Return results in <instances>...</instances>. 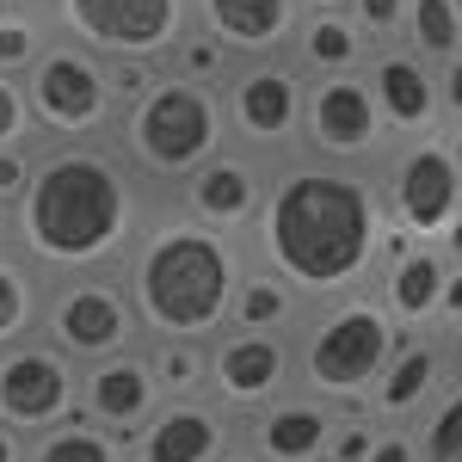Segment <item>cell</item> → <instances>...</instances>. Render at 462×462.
Segmentation results:
<instances>
[{
  "instance_id": "obj_1",
  "label": "cell",
  "mask_w": 462,
  "mask_h": 462,
  "mask_svg": "<svg viewBox=\"0 0 462 462\" xmlns=\"http://www.w3.org/2000/svg\"><path fill=\"white\" fill-rule=\"evenodd\" d=\"M154 204L111 143H43L25 198L6 210V247L43 284L117 272Z\"/></svg>"
},
{
  "instance_id": "obj_2",
  "label": "cell",
  "mask_w": 462,
  "mask_h": 462,
  "mask_svg": "<svg viewBox=\"0 0 462 462\" xmlns=\"http://www.w3.org/2000/svg\"><path fill=\"white\" fill-rule=\"evenodd\" d=\"M383 241H389V216L376 173H346L296 154L272 167V191L247 235V259L278 272L315 309L376 284Z\"/></svg>"
},
{
  "instance_id": "obj_3",
  "label": "cell",
  "mask_w": 462,
  "mask_h": 462,
  "mask_svg": "<svg viewBox=\"0 0 462 462\" xmlns=\"http://www.w3.org/2000/svg\"><path fill=\"white\" fill-rule=\"evenodd\" d=\"M241 278H247V241L191 222L167 198L148 210L130 259L117 265V284L136 309L143 339H191V346H210L216 333H228Z\"/></svg>"
},
{
  "instance_id": "obj_4",
  "label": "cell",
  "mask_w": 462,
  "mask_h": 462,
  "mask_svg": "<svg viewBox=\"0 0 462 462\" xmlns=\"http://www.w3.org/2000/svg\"><path fill=\"white\" fill-rule=\"evenodd\" d=\"M111 148L130 173L143 179L154 198H173L198 167H210L228 148V124H222V93L191 87L179 74H161L136 106L117 111Z\"/></svg>"
},
{
  "instance_id": "obj_5",
  "label": "cell",
  "mask_w": 462,
  "mask_h": 462,
  "mask_svg": "<svg viewBox=\"0 0 462 462\" xmlns=\"http://www.w3.org/2000/svg\"><path fill=\"white\" fill-rule=\"evenodd\" d=\"M290 339H296V389L339 413H364L370 389L383 383L407 333L389 320L376 290H352V296L315 302Z\"/></svg>"
},
{
  "instance_id": "obj_6",
  "label": "cell",
  "mask_w": 462,
  "mask_h": 462,
  "mask_svg": "<svg viewBox=\"0 0 462 462\" xmlns=\"http://www.w3.org/2000/svg\"><path fill=\"white\" fill-rule=\"evenodd\" d=\"M50 32L80 43L99 62H154L167 69L185 32L198 25L191 0H43Z\"/></svg>"
},
{
  "instance_id": "obj_7",
  "label": "cell",
  "mask_w": 462,
  "mask_h": 462,
  "mask_svg": "<svg viewBox=\"0 0 462 462\" xmlns=\"http://www.w3.org/2000/svg\"><path fill=\"white\" fill-rule=\"evenodd\" d=\"M302 99L309 80L290 56H259L222 80V124L228 148H247L265 167H284L302 154Z\"/></svg>"
},
{
  "instance_id": "obj_8",
  "label": "cell",
  "mask_w": 462,
  "mask_h": 462,
  "mask_svg": "<svg viewBox=\"0 0 462 462\" xmlns=\"http://www.w3.org/2000/svg\"><path fill=\"white\" fill-rule=\"evenodd\" d=\"M25 106H32L37 143H111L117 130V99H111L106 62L87 56L80 43H50L43 62L25 80Z\"/></svg>"
},
{
  "instance_id": "obj_9",
  "label": "cell",
  "mask_w": 462,
  "mask_h": 462,
  "mask_svg": "<svg viewBox=\"0 0 462 462\" xmlns=\"http://www.w3.org/2000/svg\"><path fill=\"white\" fill-rule=\"evenodd\" d=\"M74 370L111 364L124 352H143V327L136 309L117 284V272H93V278H62L43 296V327H37Z\"/></svg>"
},
{
  "instance_id": "obj_10",
  "label": "cell",
  "mask_w": 462,
  "mask_h": 462,
  "mask_svg": "<svg viewBox=\"0 0 462 462\" xmlns=\"http://www.w3.org/2000/svg\"><path fill=\"white\" fill-rule=\"evenodd\" d=\"M376 191L394 235H407L413 247H438L462 216V179L444 154V130L420 143H394L389 161L376 167Z\"/></svg>"
},
{
  "instance_id": "obj_11",
  "label": "cell",
  "mask_w": 462,
  "mask_h": 462,
  "mask_svg": "<svg viewBox=\"0 0 462 462\" xmlns=\"http://www.w3.org/2000/svg\"><path fill=\"white\" fill-rule=\"evenodd\" d=\"M389 124L376 111V93L364 74H333V80H309L302 99V161L320 167H346V173H376L389 161Z\"/></svg>"
},
{
  "instance_id": "obj_12",
  "label": "cell",
  "mask_w": 462,
  "mask_h": 462,
  "mask_svg": "<svg viewBox=\"0 0 462 462\" xmlns=\"http://www.w3.org/2000/svg\"><path fill=\"white\" fill-rule=\"evenodd\" d=\"M69 420H80V370L43 333L6 346L0 352V426H13L32 444Z\"/></svg>"
},
{
  "instance_id": "obj_13",
  "label": "cell",
  "mask_w": 462,
  "mask_h": 462,
  "mask_svg": "<svg viewBox=\"0 0 462 462\" xmlns=\"http://www.w3.org/2000/svg\"><path fill=\"white\" fill-rule=\"evenodd\" d=\"M290 389H296V339H284V333H241V327L210 339V383H204V394L235 426H247L253 413H265Z\"/></svg>"
},
{
  "instance_id": "obj_14",
  "label": "cell",
  "mask_w": 462,
  "mask_h": 462,
  "mask_svg": "<svg viewBox=\"0 0 462 462\" xmlns=\"http://www.w3.org/2000/svg\"><path fill=\"white\" fill-rule=\"evenodd\" d=\"M265 191H272V167H265L259 154H247V148H222L210 167H198L167 204L185 210L191 222L216 228V235L247 241L259 210H265Z\"/></svg>"
},
{
  "instance_id": "obj_15",
  "label": "cell",
  "mask_w": 462,
  "mask_h": 462,
  "mask_svg": "<svg viewBox=\"0 0 462 462\" xmlns=\"http://www.w3.org/2000/svg\"><path fill=\"white\" fill-rule=\"evenodd\" d=\"M235 444L241 426L210 394H198V401H161V413L124 444V462H222Z\"/></svg>"
},
{
  "instance_id": "obj_16",
  "label": "cell",
  "mask_w": 462,
  "mask_h": 462,
  "mask_svg": "<svg viewBox=\"0 0 462 462\" xmlns=\"http://www.w3.org/2000/svg\"><path fill=\"white\" fill-rule=\"evenodd\" d=\"M370 93H376V111L389 124L394 143H420V136H438L444 130V111H438V69L420 62L407 43H383L370 56Z\"/></svg>"
},
{
  "instance_id": "obj_17",
  "label": "cell",
  "mask_w": 462,
  "mask_h": 462,
  "mask_svg": "<svg viewBox=\"0 0 462 462\" xmlns=\"http://www.w3.org/2000/svg\"><path fill=\"white\" fill-rule=\"evenodd\" d=\"M167 394L154 389V370H148V352H124L111 364H93L80 370V420H93L111 438H136V431L161 413Z\"/></svg>"
},
{
  "instance_id": "obj_18",
  "label": "cell",
  "mask_w": 462,
  "mask_h": 462,
  "mask_svg": "<svg viewBox=\"0 0 462 462\" xmlns=\"http://www.w3.org/2000/svg\"><path fill=\"white\" fill-rule=\"evenodd\" d=\"M339 420H346L339 407L290 389L284 401H272L265 413H253L247 426H241V444L259 462H327V444H333Z\"/></svg>"
},
{
  "instance_id": "obj_19",
  "label": "cell",
  "mask_w": 462,
  "mask_h": 462,
  "mask_svg": "<svg viewBox=\"0 0 462 462\" xmlns=\"http://www.w3.org/2000/svg\"><path fill=\"white\" fill-rule=\"evenodd\" d=\"M191 13H198V32L228 43L241 62L290 56V37H296V19H302L296 0H191Z\"/></svg>"
},
{
  "instance_id": "obj_20",
  "label": "cell",
  "mask_w": 462,
  "mask_h": 462,
  "mask_svg": "<svg viewBox=\"0 0 462 462\" xmlns=\"http://www.w3.org/2000/svg\"><path fill=\"white\" fill-rule=\"evenodd\" d=\"M444 383H450V370H444V346H438V333L401 339V352L389 357V370H383V383L370 389L364 413H370L376 426H413L431 401H438Z\"/></svg>"
},
{
  "instance_id": "obj_21",
  "label": "cell",
  "mask_w": 462,
  "mask_h": 462,
  "mask_svg": "<svg viewBox=\"0 0 462 462\" xmlns=\"http://www.w3.org/2000/svg\"><path fill=\"white\" fill-rule=\"evenodd\" d=\"M444 272H450V259L444 247H407L401 259L389 265H376V302L389 309V320L407 333V339H420V333H438V302H444Z\"/></svg>"
},
{
  "instance_id": "obj_22",
  "label": "cell",
  "mask_w": 462,
  "mask_h": 462,
  "mask_svg": "<svg viewBox=\"0 0 462 462\" xmlns=\"http://www.w3.org/2000/svg\"><path fill=\"white\" fill-rule=\"evenodd\" d=\"M376 56V43L357 32V19L346 6L333 13H302L296 37H290V62L302 69V80H333V74H364Z\"/></svg>"
},
{
  "instance_id": "obj_23",
  "label": "cell",
  "mask_w": 462,
  "mask_h": 462,
  "mask_svg": "<svg viewBox=\"0 0 462 462\" xmlns=\"http://www.w3.org/2000/svg\"><path fill=\"white\" fill-rule=\"evenodd\" d=\"M309 315V302L296 296V290L278 278V272H265V265H253L247 259V278L235 290V309H228V327H241V333H296Z\"/></svg>"
},
{
  "instance_id": "obj_24",
  "label": "cell",
  "mask_w": 462,
  "mask_h": 462,
  "mask_svg": "<svg viewBox=\"0 0 462 462\" xmlns=\"http://www.w3.org/2000/svg\"><path fill=\"white\" fill-rule=\"evenodd\" d=\"M43 296H50V284L0 241V352L19 346V339H37V327H43Z\"/></svg>"
},
{
  "instance_id": "obj_25",
  "label": "cell",
  "mask_w": 462,
  "mask_h": 462,
  "mask_svg": "<svg viewBox=\"0 0 462 462\" xmlns=\"http://www.w3.org/2000/svg\"><path fill=\"white\" fill-rule=\"evenodd\" d=\"M50 43H56V32H50L43 0H6L0 6V74L6 80H25Z\"/></svg>"
},
{
  "instance_id": "obj_26",
  "label": "cell",
  "mask_w": 462,
  "mask_h": 462,
  "mask_svg": "<svg viewBox=\"0 0 462 462\" xmlns=\"http://www.w3.org/2000/svg\"><path fill=\"white\" fill-rule=\"evenodd\" d=\"M148 370H154V389L167 401H198L210 383V346H191V339H143Z\"/></svg>"
},
{
  "instance_id": "obj_27",
  "label": "cell",
  "mask_w": 462,
  "mask_h": 462,
  "mask_svg": "<svg viewBox=\"0 0 462 462\" xmlns=\"http://www.w3.org/2000/svg\"><path fill=\"white\" fill-rule=\"evenodd\" d=\"M401 43L431 62V69H444L450 56H462V25H457V6L450 0H407V32Z\"/></svg>"
},
{
  "instance_id": "obj_28",
  "label": "cell",
  "mask_w": 462,
  "mask_h": 462,
  "mask_svg": "<svg viewBox=\"0 0 462 462\" xmlns=\"http://www.w3.org/2000/svg\"><path fill=\"white\" fill-rule=\"evenodd\" d=\"M25 462H124V438L99 431L93 420H69V426L32 438Z\"/></svg>"
},
{
  "instance_id": "obj_29",
  "label": "cell",
  "mask_w": 462,
  "mask_h": 462,
  "mask_svg": "<svg viewBox=\"0 0 462 462\" xmlns=\"http://www.w3.org/2000/svg\"><path fill=\"white\" fill-rule=\"evenodd\" d=\"M420 438V462H462V376H450L438 401L413 420Z\"/></svg>"
},
{
  "instance_id": "obj_30",
  "label": "cell",
  "mask_w": 462,
  "mask_h": 462,
  "mask_svg": "<svg viewBox=\"0 0 462 462\" xmlns=\"http://www.w3.org/2000/svg\"><path fill=\"white\" fill-rule=\"evenodd\" d=\"M241 69V56L228 50V43H216L210 32H185V43L173 50V62H167V74H179V80H191V87H210V93H222V80Z\"/></svg>"
},
{
  "instance_id": "obj_31",
  "label": "cell",
  "mask_w": 462,
  "mask_h": 462,
  "mask_svg": "<svg viewBox=\"0 0 462 462\" xmlns=\"http://www.w3.org/2000/svg\"><path fill=\"white\" fill-rule=\"evenodd\" d=\"M346 13L357 19V32L370 37L376 50L401 43V32H407V0H346Z\"/></svg>"
},
{
  "instance_id": "obj_32",
  "label": "cell",
  "mask_w": 462,
  "mask_h": 462,
  "mask_svg": "<svg viewBox=\"0 0 462 462\" xmlns=\"http://www.w3.org/2000/svg\"><path fill=\"white\" fill-rule=\"evenodd\" d=\"M37 143V124H32V106H25V87L0 74V148H25Z\"/></svg>"
},
{
  "instance_id": "obj_33",
  "label": "cell",
  "mask_w": 462,
  "mask_h": 462,
  "mask_svg": "<svg viewBox=\"0 0 462 462\" xmlns=\"http://www.w3.org/2000/svg\"><path fill=\"white\" fill-rule=\"evenodd\" d=\"M37 148L43 143H25V148H0V210H13L25 198V185L37 173Z\"/></svg>"
},
{
  "instance_id": "obj_34",
  "label": "cell",
  "mask_w": 462,
  "mask_h": 462,
  "mask_svg": "<svg viewBox=\"0 0 462 462\" xmlns=\"http://www.w3.org/2000/svg\"><path fill=\"white\" fill-rule=\"evenodd\" d=\"M376 420L370 413H346L339 420V431H333V444H327V462H364L370 457V444H376Z\"/></svg>"
},
{
  "instance_id": "obj_35",
  "label": "cell",
  "mask_w": 462,
  "mask_h": 462,
  "mask_svg": "<svg viewBox=\"0 0 462 462\" xmlns=\"http://www.w3.org/2000/svg\"><path fill=\"white\" fill-rule=\"evenodd\" d=\"M161 74H167V69H154V62H106V80H111V99H117V111L136 106V99H143Z\"/></svg>"
},
{
  "instance_id": "obj_36",
  "label": "cell",
  "mask_w": 462,
  "mask_h": 462,
  "mask_svg": "<svg viewBox=\"0 0 462 462\" xmlns=\"http://www.w3.org/2000/svg\"><path fill=\"white\" fill-rule=\"evenodd\" d=\"M364 462H420V438H413V426H383Z\"/></svg>"
},
{
  "instance_id": "obj_37",
  "label": "cell",
  "mask_w": 462,
  "mask_h": 462,
  "mask_svg": "<svg viewBox=\"0 0 462 462\" xmlns=\"http://www.w3.org/2000/svg\"><path fill=\"white\" fill-rule=\"evenodd\" d=\"M438 111H444V124H462V56L438 69Z\"/></svg>"
},
{
  "instance_id": "obj_38",
  "label": "cell",
  "mask_w": 462,
  "mask_h": 462,
  "mask_svg": "<svg viewBox=\"0 0 462 462\" xmlns=\"http://www.w3.org/2000/svg\"><path fill=\"white\" fill-rule=\"evenodd\" d=\"M450 320H462V265H450V272H444V302H438V333H444Z\"/></svg>"
},
{
  "instance_id": "obj_39",
  "label": "cell",
  "mask_w": 462,
  "mask_h": 462,
  "mask_svg": "<svg viewBox=\"0 0 462 462\" xmlns=\"http://www.w3.org/2000/svg\"><path fill=\"white\" fill-rule=\"evenodd\" d=\"M438 346H444V370L462 376V320H450V327L438 333Z\"/></svg>"
},
{
  "instance_id": "obj_40",
  "label": "cell",
  "mask_w": 462,
  "mask_h": 462,
  "mask_svg": "<svg viewBox=\"0 0 462 462\" xmlns=\"http://www.w3.org/2000/svg\"><path fill=\"white\" fill-rule=\"evenodd\" d=\"M25 450H32V444H25L19 431H13V426H0V462H25Z\"/></svg>"
},
{
  "instance_id": "obj_41",
  "label": "cell",
  "mask_w": 462,
  "mask_h": 462,
  "mask_svg": "<svg viewBox=\"0 0 462 462\" xmlns=\"http://www.w3.org/2000/svg\"><path fill=\"white\" fill-rule=\"evenodd\" d=\"M444 154H450V167L462 179V124H444Z\"/></svg>"
},
{
  "instance_id": "obj_42",
  "label": "cell",
  "mask_w": 462,
  "mask_h": 462,
  "mask_svg": "<svg viewBox=\"0 0 462 462\" xmlns=\"http://www.w3.org/2000/svg\"><path fill=\"white\" fill-rule=\"evenodd\" d=\"M302 13H333V6H346V0H296Z\"/></svg>"
},
{
  "instance_id": "obj_43",
  "label": "cell",
  "mask_w": 462,
  "mask_h": 462,
  "mask_svg": "<svg viewBox=\"0 0 462 462\" xmlns=\"http://www.w3.org/2000/svg\"><path fill=\"white\" fill-rule=\"evenodd\" d=\"M222 462H259V457H253L247 444H235V450H228V457H222Z\"/></svg>"
},
{
  "instance_id": "obj_44",
  "label": "cell",
  "mask_w": 462,
  "mask_h": 462,
  "mask_svg": "<svg viewBox=\"0 0 462 462\" xmlns=\"http://www.w3.org/2000/svg\"><path fill=\"white\" fill-rule=\"evenodd\" d=\"M0 241H6V210H0Z\"/></svg>"
},
{
  "instance_id": "obj_45",
  "label": "cell",
  "mask_w": 462,
  "mask_h": 462,
  "mask_svg": "<svg viewBox=\"0 0 462 462\" xmlns=\"http://www.w3.org/2000/svg\"><path fill=\"white\" fill-rule=\"evenodd\" d=\"M450 6H457V25H462V0H450Z\"/></svg>"
},
{
  "instance_id": "obj_46",
  "label": "cell",
  "mask_w": 462,
  "mask_h": 462,
  "mask_svg": "<svg viewBox=\"0 0 462 462\" xmlns=\"http://www.w3.org/2000/svg\"><path fill=\"white\" fill-rule=\"evenodd\" d=\"M0 6H6V0H0Z\"/></svg>"
}]
</instances>
